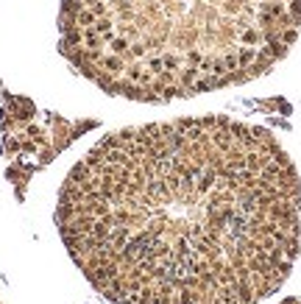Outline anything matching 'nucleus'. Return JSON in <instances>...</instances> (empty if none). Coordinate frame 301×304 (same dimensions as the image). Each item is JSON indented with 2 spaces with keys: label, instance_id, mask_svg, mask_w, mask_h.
I'll return each instance as SVG.
<instances>
[{
  "label": "nucleus",
  "instance_id": "f257e3e1",
  "mask_svg": "<svg viewBox=\"0 0 301 304\" xmlns=\"http://www.w3.org/2000/svg\"><path fill=\"white\" fill-rule=\"evenodd\" d=\"M56 226L112 304H257L301 248V182L282 142L234 117L120 128L59 193Z\"/></svg>",
  "mask_w": 301,
  "mask_h": 304
},
{
  "label": "nucleus",
  "instance_id": "f03ea898",
  "mask_svg": "<svg viewBox=\"0 0 301 304\" xmlns=\"http://www.w3.org/2000/svg\"><path fill=\"white\" fill-rule=\"evenodd\" d=\"M301 34V0H62L59 50L114 98L168 103L248 84Z\"/></svg>",
  "mask_w": 301,
  "mask_h": 304
},
{
  "label": "nucleus",
  "instance_id": "7ed1b4c3",
  "mask_svg": "<svg viewBox=\"0 0 301 304\" xmlns=\"http://www.w3.org/2000/svg\"><path fill=\"white\" fill-rule=\"evenodd\" d=\"M282 304H301V299H287V302H282Z\"/></svg>",
  "mask_w": 301,
  "mask_h": 304
}]
</instances>
